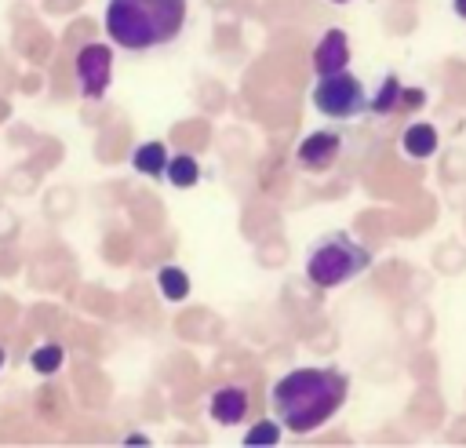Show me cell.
Instances as JSON below:
<instances>
[{
    "mask_svg": "<svg viewBox=\"0 0 466 448\" xmlns=\"http://www.w3.org/2000/svg\"><path fill=\"white\" fill-rule=\"evenodd\" d=\"M350 393V379L339 368H291L269 386V408L291 433L320 430Z\"/></svg>",
    "mask_w": 466,
    "mask_h": 448,
    "instance_id": "6da1fadb",
    "label": "cell"
},
{
    "mask_svg": "<svg viewBox=\"0 0 466 448\" xmlns=\"http://www.w3.org/2000/svg\"><path fill=\"white\" fill-rule=\"evenodd\" d=\"M186 25V0H109L106 33L116 47L149 51L171 44Z\"/></svg>",
    "mask_w": 466,
    "mask_h": 448,
    "instance_id": "7a4b0ae2",
    "label": "cell"
},
{
    "mask_svg": "<svg viewBox=\"0 0 466 448\" xmlns=\"http://www.w3.org/2000/svg\"><path fill=\"white\" fill-rule=\"evenodd\" d=\"M371 266V251L364 244H357L346 229L339 233H328L313 244V251L306 255V277L317 284V288H339L346 280H353L360 270Z\"/></svg>",
    "mask_w": 466,
    "mask_h": 448,
    "instance_id": "3957f363",
    "label": "cell"
},
{
    "mask_svg": "<svg viewBox=\"0 0 466 448\" xmlns=\"http://www.w3.org/2000/svg\"><path fill=\"white\" fill-rule=\"evenodd\" d=\"M313 109L320 117H328V120H350V117H360L368 109V91L350 69H339V73L317 76Z\"/></svg>",
    "mask_w": 466,
    "mask_h": 448,
    "instance_id": "277c9868",
    "label": "cell"
},
{
    "mask_svg": "<svg viewBox=\"0 0 466 448\" xmlns=\"http://www.w3.org/2000/svg\"><path fill=\"white\" fill-rule=\"evenodd\" d=\"M73 69H76L80 95L87 102H98L113 80V47L109 44H84L73 58Z\"/></svg>",
    "mask_w": 466,
    "mask_h": 448,
    "instance_id": "5b68a950",
    "label": "cell"
},
{
    "mask_svg": "<svg viewBox=\"0 0 466 448\" xmlns=\"http://www.w3.org/2000/svg\"><path fill=\"white\" fill-rule=\"evenodd\" d=\"M339 153H342V135L339 131H328V127L324 131H309L295 146V160L306 171H328L339 160Z\"/></svg>",
    "mask_w": 466,
    "mask_h": 448,
    "instance_id": "8992f818",
    "label": "cell"
},
{
    "mask_svg": "<svg viewBox=\"0 0 466 448\" xmlns=\"http://www.w3.org/2000/svg\"><path fill=\"white\" fill-rule=\"evenodd\" d=\"M346 66H350V36L342 29H324V36L313 47V69H317V76L339 73Z\"/></svg>",
    "mask_w": 466,
    "mask_h": 448,
    "instance_id": "52a82bcc",
    "label": "cell"
},
{
    "mask_svg": "<svg viewBox=\"0 0 466 448\" xmlns=\"http://www.w3.org/2000/svg\"><path fill=\"white\" fill-rule=\"evenodd\" d=\"M208 415L218 426H237L248 415V393L240 386H218L211 393V401H208Z\"/></svg>",
    "mask_w": 466,
    "mask_h": 448,
    "instance_id": "ba28073f",
    "label": "cell"
},
{
    "mask_svg": "<svg viewBox=\"0 0 466 448\" xmlns=\"http://www.w3.org/2000/svg\"><path fill=\"white\" fill-rule=\"evenodd\" d=\"M437 146H441V135H437V127L426 124V120H411V124L404 127V135H400V149H404V157H411V160H430V157L437 153Z\"/></svg>",
    "mask_w": 466,
    "mask_h": 448,
    "instance_id": "9c48e42d",
    "label": "cell"
},
{
    "mask_svg": "<svg viewBox=\"0 0 466 448\" xmlns=\"http://www.w3.org/2000/svg\"><path fill=\"white\" fill-rule=\"evenodd\" d=\"M131 168L138 171V175H146V178H160L164 175V168H167V146L164 142H142L135 153H131Z\"/></svg>",
    "mask_w": 466,
    "mask_h": 448,
    "instance_id": "30bf717a",
    "label": "cell"
},
{
    "mask_svg": "<svg viewBox=\"0 0 466 448\" xmlns=\"http://www.w3.org/2000/svg\"><path fill=\"white\" fill-rule=\"evenodd\" d=\"M164 178H167L175 189H193V186L200 182V164H197V157H189V153H175V157H167Z\"/></svg>",
    "mask_w": 466,
    "mask_h": 448,
    "instance_id": "8fae6325",
    "label": "cell"
},
{
    "mask_svg": "<svg viewBox=\"0 0 466 448\" xmlns=\"http://www.w3.org/2000/svg\"><path fill=\"white\" fill-rule=\"evenodd\" d=\"M400 91H404V84H400L393 73H386V76H382V84H379V91H375V95H368V109H371V113H379V117H386V113L400 109Z\"/></svg>",
    "mask_w": 466,
    "mask_h": 448,
    "instance_id": "7c38bea8",
    "label": "cell"
},
{
    "mask_svg": "<svg viewBox=\"0 0 466 448\" xmlns=\"http://www.w3.org/2000/svg\"><path fill=\"white\" fill-rule=\"evenodd\" d=\"M157 288L167 302H182L189 295V273L182 266H160L157 270Z\"/></svg>",
    "mask_w": 466,
    "mask_h": 448,
    "instance_id": "4fadbf2b",
    "label": "cell"
},
{
    "mask_svg": "<svg viewBox=\"0 0 466 448\" xmlns=\"http://www.w3.org/2000/svg\"><path fill=\"white\" fill-rule=\"evenodd\" d=\"M62 364H66V350H62L58 342H40V346H33V353H29V368H33L36 375H55Z\"/></svg>",
    "mask_w": 466,
    "mask_h": 448,
    "instance_id": "5bb4252c",
    "label": "cell"
},
{
    "mask_svg": "<svg viewBox=\"0 0 466 448\" xmlns=\"http://www.w3.org/2000/svg\"><path fill=\"white\" fill-rule=\"evenodd\" d=\"M280 437H284V426L277 419H258V423L248 426L244 444L248 448H273V444H280Z\"/></svg>",
    "mask_w": 466,
    "mask_h": 448,
    "instance_id": "9a60e30c",
    "label": "cell"
},
{
    "mask_svg": "<svg viewBox=\"0 0 466 448\" xmlns=\"http://www.w3.org/2000/svg\"><path fill=\"white\" fill-rule=\"evenodd\" d=\"M426 102V91L422 87H404L400 91V109H419Z\"/></svg>",
    "mask_w": 466,
    "mask_h": 448,
    "instance_id": "2e32d148",
    "label": "cell"
},
{
    "mask_svg": "<svg viewBox=\"0 0 466 448\" xmlns=\"http://www.w3.org/2000/svg\"><path fill=\"white\" fill-rule=\"evenodd\" d=\"M124 444H135V448H146V444H149V437H146V433H127V437H124Z\"/></svg>",
    "mask_w": 466,
    "mask_h": 448,
    "instance_id": "e0dca14e",
    "label": "cell"
},
{
    "mask_svg": "<svg viewBox=\"0 0 466 448\" xmlns=\"http://www.w3.org/2000/svg\"><path fill=\"white\" fill-rule=\"evenodd\" d=\"M451 7H455V15L466 22V0H451Z\"/></svg>",
    "mask_w": 466,
    "mask_h": 448,
    "instance_id": "ac0fdd59",
    "label": "cell"
},
{
    "mask_svg": "<svg viewBox=\"0 0 466 448\" xmlns=\"http://www.w3.org/2000/svg\"><path fill=\"white\" fill-rule=\"evenodd\" d=\"M4 361H7V353H4V346H0V368H4Z\"/></svg>",
    "mask_w": 466,
    "mask_h": 448,
    "instance_id": "d6986e66",
    "label": "cell"
},
{
    "mask_svg": "<svg viewBox=\"0 0 466 448\" xmlns=\"http://www.w3.org/2000/svg\"><path fill=\"white\" fill-rule=\"evenodd\" d=\"M331 4H350V0H331Z\"/></svg>",
    "mask_w": 466,
    "mask_h": 448,
    "instance_id": "ffe728a7",
    "label": "cell"
}]
</instances>
